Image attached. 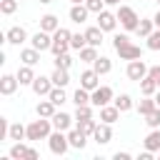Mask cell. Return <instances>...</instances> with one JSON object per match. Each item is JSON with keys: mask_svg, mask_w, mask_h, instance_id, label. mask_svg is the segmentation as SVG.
I'll return each mask as SVG.
<instances>
[{"mask_svg": "<svg viewBox=\"0 0 160 160\" xmlns=\"http://www.w3.org/2000/svg\"><path fill=\"white\" fill-rule=\"evenodd\" d=\"M52 120L50 118H38L28 125V140H48L52 132Z\"/></svg>", "mask_w": 160, "mask_h": 160, "instance_id": "cell-1", "label": "cell"}, {"mask_svg": "<svg viewBox=\"0 0 160 160\" xmlns=\"http://www.w3.org/2000/svg\"><path fill=\"white\" fill-rule=\"evenodd\" d=\"M118 22L122 25V30H128V32H135L138 30V22H140V18H138V12L130 8V5H118Z\"/></svg>", "mask_w": 160, "mask_h": 160, "instance_id": "cell-2", "label": "cell"}, {"mask_svg": "<svg viewBox=\"0 0 160 160\" xmlns=\"http://www.w3.org/2000/svg\"><path fill=\"white\" fill-rule=\"evenodd\" d=\"M48 148H50V152H52V155L62 158V155L70 150L68 132H62V130H52V132H50V138H48Z\"/></svg>", "mask_w": 160, "mask_h": 160, "instance_id": "cell-3", "label": "cell"}, {"mask_svg": "<svg viewBox=\"0 0 160 160\" xmlns=\"http://www.w3.org/2000/svg\"><path fill=\"white\" fill-rule=\"evenodd\" d=\"M70 38H72V32H70L68 28H58V30L52 32V48H50V52H52V55L68 52V50H70Z\"/></svg>", "mask_w": 160, "mask_h": 160, "instance_id": "cell-4", "label": "cell"}, {"mask_svg": "<svg viewBox=\"0 0 160 160\" xmlns=\"http://www.w3.org/2000/svg\"><path fill=\"white\" fill-rule=\"evenodd\" d=\"M112 100H115V92H112V88H110V85H98V88L90 92V102H92L95 108L110 105Z\"/></svg>", "mask_w": 160, "mask_h": 160, "instance_id": "cell-5", "label": "cell"}, {"mask_svg": "<svg viewBox=\"0 0 160 160\" xmlns=\"http://www.w3.org/2000/svg\"><path fill=\"white\" fill-rule=\"evenodd\" d=\"M148 65L142 62V58H138V60H128V68H125V75L130 78V80H135V82H140L145 75H148Z\"/></svg>", "mask_w": 160, "mask_h": 160, "instance_id": "cell-6", "label": "cell"}, {"mask_svg": "<svg viewBox=\"0 0 160 160\" xmlns=\"http://www.w3.org/2000/svg\"><path fill=\"white\" fill-rule=\"evenodd\" d=\"M30 45L35 48V50H40V52H45V50H50L52 48V32H45V30H38L32 38H30Z\"/></svg>", "mask_w": 160, "mask_h": 160, "instance_id": "cell-7", "label": "cell"}, {"mask_svg": "<svg viewBox=\"0 0 160 160\" xmlns=\"http://www.w3.org/2000/svg\"><path fill=\"white\" fill-rule=\"evenodd\" d=\"M30 88H32V92H35L38 98H48V95H50V90H52L55 85H52V78L38 75V78L32 80V85H30Z\"/></svg>", "mask_w": 160, "mask_h": 160, "instance_id": "cell-8", "label": "cell"}, {"mask_svg": "<svg viewBox=\"0 0 160 160\" xmlns=\"http://www.w3.org/2000/svg\"><path fill=\"white\" fill-rule=\"evenodd\" d=\"M98 28H102L105 32H112L118 28V15L110 12V10H100L98 12Z\"/></svg>", "mask_w": 160, "mask_h": 160, "instance_id": "cell-9", "label": "cell"}, {"mask_svg": "<svg viewBox=\"0 0 160 160\" xmlns=\"http://www.w3.org/2000/svg\"><path fill=\"white\" fill-rule=\"evenodd\" d=\"M92 140H95L98 145H108V142L112 140V125H110V122H98V128H95V132H92Z\"/></svg>", "mask_w": 160, "mask_h": 160, "instance_id": "cell-10", "label": "cell"}, {"mask_svg": "<svg viewBox=\"0 0 160 160\" xmlns=\"http://www.w3.org/2000/svg\"><path fill=\"white\" fill-rule=\"evenodd\" d=\"M28 40V30L22 28V25H12L8 32H5V42H10V45H22Z\"/></svg>", "mask_w": 160, "mask_h": 160, "instance_id": "cell-11", "label": "cell"}, {"mask_svg": "<svg viewBox=\"0 0 160 160\" xmlns=\"http://www.w3.org/2000/svg\"><path fill=\"white\" fill-rule=\"evenodd\" d=\"M52 128L55 130H62V132H68L70 128H72V120H75V115H68V112H62V110H58L52 118Z\"/></svg>", "mask_w": 160, "mask_h": 160, "instance_id": "cell-12", "label": "cell"}, {"mask_svg": "<svg viewBox=\"0 0 160 160\" xmlns=\"http://www.w3.org/2000/svg\"><path fill=\"white\" fill-rule=\"evenodd\" d=\"M80 85H82L85 90H90V92H92V90L100 85V75H98L92 68H88V70H82V72H80Z\"/></svg>", "mask_w": 160, "mask_h": 160, "instance_id": "cell-13", "label": "cell"}, {"mask_svg": "<svg viewBox=\"0 0 160 160\" xmlns=\"http://www.w3.org/2000/svg\"><path fill=\"white\" fill-rule=\"evenodd\" d=\"M115 52L120 55V60H138V58H142V48H140V45H132V42L118 48Z\"/></svg>", "mask_w": 160, "mask_h": 160, "instance_id": "cell-14", "label": "cell"}, {"mask_svg": "<svg viewBox=\"0 0 160 160\" xmlns=\"http://www.w3.org/2000/svg\"><path fill=\"white\" fill-rule=\"evenodd\" d=\"M18 85H20L18 75H10V72H5V75L0 78V95H12V92L18 90Z\"/></svg>", "mask_w": 160, "mask_h": 160, "instance_id": "cell-15", "label": "cell"}, {"mask_svg": "<svg viewBox=\"0 0 160 160\" xmlns=\"http://www.w3.org/2000/svg\"><path fill=\"white\" fill-rule=\"evenodd\" d=\"M68 140H70V148H75V150H82L88 145V135L80 128H70L68 130Z\"/></svg>", "mask_w": 160, "mask_h": 160, "instance_id": "cell-16", "label": "cell"}, {"mask_svg": "<svg viewBox=\"0 0 160 160\" xmlns=\"http://www.w3.org/2000/svg\"><path fill=\"white\" fill-rule=\"evenodd\" d=\"M70 20L72 22H78V25H82V22H88V15H90V10H88V5L85 2H78V5H72L70 8Z\"/></svg>", "mask_w": 160, "mask_h": 160, "instance_id": "cell-17", "label": "cell"}, {"mask_svg": "<svg viewBox=\"0 0 160 160\" xmlns=\"http://www.w3.org/2000/svg\"><path fill=\"white\" fill-rule=\"evenodd\" d=\"M100 110V122H118L120 120V110L115 108V102H110V105H102V108H98Z\"/></svg>", "mask_w": 160, "mask_h": 160, "instance_id": "cell-18", "label": "cell"}, {"mask_svg": "<svg viewBox=\"0 0 160 160\" xmlns=\"http://www.w3.org/2000/svg\"><path fill=\"white\" fill-rule=\"evenodd\" d=\"M142 148L150 152H160V128H152L148 132V138L142 140Z\"/></svg>", "mask_w": 160, "mask_h": 160, "instance_id": "cell-19", "label": "cell"}, {"mask_svg": "<svg viewBox=\"0 0 160 160\" xmlns=\"http://www.w3.org/2000/svg\"><path fill=\"white\" fill-rule=\"evenodd\" d=\"M35 112H38V118H52V115L58 112V105L48 98V100H40V102L35 105Z\"/></svg>", "mask_w": 160, "mask_h": 160, "instance_id": "cell-20", "label": "cell"}, {"mask_svg": "<svg viewBox=\"0 0 160 160\" xmlns=\"http://www.w3.org/2000/svg\"><path fill=\"white\" fill-rule=\"evenodd\" d=\"M102 35H105V30H102V28H98V25H92V28H88V30H85L88 45H95V48H100V45H102Z\"/></svg>", "mask_w": 160, "mask_h": 160, "instance_id": "cell-21", "label": "cell"}, {"mask_svg": "<svg viewBox=\"0 0 160 160\" xmlns=\"http://www.w3.org/2000/svg\"><path fill=\"white\" fill-rule=\"evenodd\" d=\"M20 60H22V65H38L40 62V50H35L32 45L30 48H25V50H20Z\"/></svg>", "mask_w": 160, "mask_h": 160, "instance_id": "cell-22", "label": "cell"}, {"mask_svg": "<svg viewBox=\"0 0 160 160\" xmlns=\"http://www.w3.org/2000/svg\"><path fill=\"white\" fill-rule=\"evenodd\" d=\"M58 28H60V20H58V15L48 12V15H42V18H40V30H45V32H55Z\"/></svg>", "mask_w": 160, "mask_h": 160, "instance_id": "cell-23", "label": "cell"}, {"mask_svg": "<svg viewBox=\"0 0 160 160\" xmlns=\"http://www.w3.org/2000/svg\"><path fill=\"white\" fill-rule=\"evenodd\" d=\"M15 75H18V80H20V85H32V80L38 78V75L32 72V65H20Z\"/></svg>", "mask_w": 160, "mask_h": 160, "instance_id": "cell-24", "label": "cell"}, {"mask_svg": "<svg viewBox=\"0 0 160 160\" xmlns=\"http://www.w3.org/2000/svg\"><path fill=\"white\" fill-rule=\"evenodd\" d=\"M8 138H10L12 142H18V140H28V125L12 122V125H10V130H8Z\"/></svg>", "mask_w": 160, "mask_h": 160, "instance_id": "cell-25", "label": "cell"}, {"mask_svg": "<svg viewBox=\"0 0 160 160\" xmlns=\"http://www.w3.org/2000/svg\"><path fill=\"white\" fill-rule=\"evenodd\" d=\"M28 150H30V148H28L22 140H18V142L10 145V158H12V160H28Z\"/></svg>", "mask_w": 160, "mask_h": 160, "instance_id": "cell-26", "label": "cell"}, {"mask_svg": "<svg viewBox=\"0 0 160 160\" xmlns=\"http://www.w3.org/2000/svg\"><path fill=\"white\" fill-rule=\"evenodd\" d=\"M92 70H95L98 75H108V72L112 70V60H110V58H105V55H100V58L92 62Z\"/></svg>", "mask_w": 160, "mask_h": 160, "instance_id": "cell-27", "label": "cell"}, {"mask_svg": "<svg viewBox=\"0 0 160 160\" xmlns=\"http://www.w3.org/2000/svg\"><path fill=\"white\" fill-rule=\"evenodd\" d=\"M50 78H52V85H58V88H65V85L70 82V72H68L65 68H55Z\"/></svg>", "mask_w": 160, "mask_h": 160, "instance_id": "cell-28", "label": "cell"}, {"mask_svg": "<svg viewBox=\"0 0 160 160\" xmlns=\"http://www.w3.org/2000/svg\"><path fill=\"white\" fill-rule=\"evenodd\" d=\"M112 102H115V108H118L120 112H128V110H132V108H135V100H132V98H130L128 92H122V95H118V98H115Z\"/></svg>", "mask_w": 160, "mask_h": 160, "instance_id": "cell-29", "label": "cell"}, {"mask_svg": "<svg viewBox=\"0 0 160 160\" xmlns=\"http://www.w3.org/2000/svg\"><path fill=\"white\" fill-rule=\"evenodd\" d=\"M158 108V102H155V95H145L140 102H138V112L140 115H148V112H152Z\"/></svg>", "mask_w": 160, "mask_h": 160, "instance_id": "cell-30", "label": "cell"}, {"mask_svg": "<svg viewBox=\"0 0 160 160\" xmlns=\"http://www.w3.org/2000/svg\"><path fill=\"white\" fill-rule=\"evenodd\" d=\"M158 90H160V88H158V82H155L150 75H145V78L140 80V92H142V95H155Z\"/></svg>", "mask_w": 160, "mask_h": 160, "instance_id": "cell-31", "label": "cell"}, {"mask_svg": "<svg viewBox=\"0 0 160 160\" xmlns=\"http://www.w3.org/2000/svg\"><path fill=\"white\" fill-rule=\"evenodd\" d=\"M72 102H75V108H78V105H92V102H90V90H85V88L80 85V88L72 92Z\"/></svg>", "mask_w": 160, "mask_h": 160, "instance_id": "cell-32", "label": "cell"}, {"mask_svg": "<svg viewBox=\"0 0 160 160\" xmlns=\"http://www.w3.org/2000/svg\"><path fill=\"white\" fill-rule=\"evenodd\" d=\"M152 30H155V22H152V18H145V20H140V22H138V30H135V35H140V38H148Z\"/></svg>", "mask_w": 160, "mask_h": 160, "instance_id": "cell-33", "label": "cell"}, {"mask_svg": "<svg viewBox=\"0 0 160 160\" xmlns=\"http://www.w3.org/2000/svg\"><path fill=\"white\" fill-rule=\"evenodd\" d=\"M98 58H100V55H98V48H95V45H85V48L80 50V60H82V62H90V65H92Z\"/></svg>", "mask_w": 160, "mask_h": 160, "instance_id": "cell-34", "label": "cell"}, {"mask_svg": "<svg viewBox=\"0 0 160 160\" xmlns=\"http://www.w3.org/2000/svg\"><path fill=\"white\" fill-rule=\"evenodd\" d=\"M88 45V38H85V32H72V38H70V50H82Z\"/></svg>", "mask_w": 160, "mask_h": 160, "instance_id": "cell-35", "label": "cell"}, {"mask_svg": "<svg viewBox=\"0 0 160 160\" xmlns=\"http://www.w3.org/2000/svg\"><path fill=\"white\" fill-rule=\"evenodd\" d=\"M48 98H50V100H52V102H55L58 108H60L62 102H68V95H65V88H58V85H55V88L50 90V95H48Z\"/></svg>", "mask_w": 160, "mask_h": 160, "instance_id": "cell-36", "label": "cell"}, {"mask_svg": "<svg viewBox=\"0 0 160 160\" xmlns=\"http://www.w3.org/2000/svg\"><path fill=\"white\" fill-rule=\"evenodd\" d=\"M75 128H80V130H82V132H85V135L90 138V135L95 132V128H98V120H92V118H85V120H78V125H75Z\"/></svg>", "mask_w": 160, "mask_h": 160, "instance_id": "cell-37", "label": "cell"}, {"mask_svg": "<svg viewBox=\"0 0 160 160\" xmlns=\"http://www.w3.org/2000/svg\"><path fill=\"white\" fill-rule=\"evenodd\" d=\"M145 40H148V42H145V45H148V50H160V28H155Z\"/></svg>", "mask_w": 160, "mask_h": 160, "instance_id": "cell-38", "label": "cell"}, {"mask_svg": "<svg viewBox=\"0 0 160 160\" xmlns=\"http://www.w3.org/2000/svg\"><path fill=\"white\" fill-rule=\"evenodd\" d=\"M18 5H20V0H0V12L2 15H12L18 10Z\"/></svg>", "mask_w": 160, "mask_h": 160, "instance_id": "cell-39", "label": "cell"}, {"mask_svg": "<svg viewBox=\"0 0 160 160\" xmlns=\"http://www.w3.org/2000/svg\"><path fill=\"white\" fill-rule=\"evenodd\" d=\"M55 68H65V70H70V65H72V58L68 55V52H62V55H55Z\"/></svg>", "mask_w": 160, "mask_h": 160, "instance_id": "cell-40", "label": "cell"}, {"mask_svg": "<svg viewBox=\"0 0 160 160\" xmlns=\"http://www.w3.org/2000/svg\"><path fill=\"white\" fill-rule=\"evenodd\" d=\"M92 118V105H78L75 108V120H85Z\"/></svg>", "mask_w": 160, "mask_h": 160, "instance_id": "cell-41", "label": "cell"}, {"mask_svg": "<svg viewBox=\"0 0 160 160\" xmlns=\"http://www.w3.org/2000/svg\"><path fill=\"white\" fill-rule=\"evenodd\" d=\"M145 122H148V128H160V108H155L152 112H148Z\"/></svg>", "mask_w": 160, "mask_h": 160, "instance_id": "cell-42", "label": "cell"}, {"mask_svg": "<svg viewBox=\"0 0 160 160\" xmlns=\"http://www.w3.org/2000/svg\"><path fill=\"white\" fill-rule=\"evenodd\" d=\"M128 42H130V38H128L125 32H115V35H112V48H115V50L122 48V45H128Z\"/></svg>", "mask_w": 160, "mask_h": 160, "instance_id": "cell-43", "label": "cell"}, {"mask_svg": "<svg viewBox=\"0 0 160 160\" xmlns=\"http://www.w3.org/2000/svg\"><path fill=\"white\" fill-rule=\"evenodd\" d=\"M85 5H88V10L90 12H100V10H105V0H85Z\"/></svg>", "mask_w": 160, "mask_h": 160, "instance_id": "cell-44", "label": "cell"}, {"mask_svg": "<svg viewBox=\"0 0 160 160\" xmlns=\"http://www.w3.org/2000/svg\"><path fill=\"white\" fill-rule=\"evenodd\" d=\"M148 75L158 82V88H160V65H150V70H148Z\"/></svg>", "mask_w": 160, "mask_h": 160, "instance_id": "cell-45", "label": "cell"}, {"mask_svg": "<svg viewBox=\"0 0 160 160\" xmlns=\"http://www.w3.org/2000/svg\"><path fill=\"white\" fill-rule=\"evenodd\" d=\"M112 158H115V160H130V158H132V155H130V152H128V150H118V152H115V155H112Z\"/></svg>", "mask_w": 160, "mask_h": 160, "instance_id": "cell-46", "label": "cell"}, {"mask_svg": "<svg viewBox=\"0 0 160 160\" xmlns=\"http://www.w3.org/2000/svg\"><path fill=\"white\" fill-rule=\"evenodd\" d=\"M38 158H40V152H38L35 148H30V150H28V160H38Z\"/></svg>", "mask_w": 160, "mask_h": 160, "instance_id": "cell-47", "label": "cell"}, {"mask_svg": "<svg viewBox=\"0 0 160 160\" xmlns=\"http://www.w3.org/2000/svg\"><path fill=\"white\" fill-rule=\"evenodd\" d=\"M152 155H155V152H150V150H142V152H140V160H152Z\"/></svg>", "mask_w": 160, "mask_h": 160, "instance_id": "cell-48", "label": "cell"}, {"mask_svg": "<svg viewBox=\"0 0 160 160\" xmlns=\"http://www.w3.org/2000/svg\"><path fill=\"white\" fill-rule=\"evenodd\" d=\"M152 22H155V28H160V8H158V12L152 15Z\"/></svg>", "mask_w": 160, "mask_h": 160, "instance_id": "cell-49", "label": "cell"}, {"mask_svg": "<svg viewBox=\"0 0 160 160\" xmlns=\"http://www.w3.org/2000/svg\"><path fill=\"white\" fill-rule=\"evenodd\" d=\"M105 5H122V0H105Z\"/></svg>", "mask_w": 160, "mask_h": 160, "instance_id": "cell-50", "label": "cell"}, {"mask_svg": "<svg viewBox=\"0 0 160 160\" xmlns=\"http://www.w3.org/2000/svg\"><path fill=\"white\" fill-rule=\"evenodd\" d=\"M155 102H158V108H160V90L155 92Z\"/></svg>", "mask_w": 160, "mask_h": 160, "instance_id": "cell-51", "label": "cell"}, {"mask_svg": "<svg viewBox=\"0 0 160 160\" xmlns=\"http://www.w3.org/2000/svg\"><path fill=\"white\" fill-rule=\"evenodd\" d=\"M40 2H42V5H50V2H52V0H40Z\"/></svg>", "mask_w": 160, "mask_h": 160, "instance_id": "cell-52", "label": "cell"}, {"mask_svg": "<svg viewBox=\"0 0 160 160\" xmlns=\"http://www.w3.org/2000/svg\"><path fill=\"white\" fill-rule=\"evenodd\" d=\"M70 2H72V5H78V2H85V0H70Z\"/></svg>", "mask_w": 160, "mask_h": 160, "instance_id": "cell-53", "label": "cell"}, {"mask_svg": "<svg viewBox=\"0 0 160 160\" xmlns=\"http://www.w3.org/2000/svg\"><path fill=\"white\" fill-rule=\"evenodd\" d=\"M155 2H158V5H160V0H155Z\"/></svg>", "mask_w": 160, "mask_h": 160, "instance_id": "cell-54", "label": "cell"}, {"mask_svg": "<svg viewBox=\"0 0 160 160\" xmlns=\"http://www.w3.org/2000/svg\"><path fill=\"white\" fill-rule=\"evenodd\" d=\"M20 2H22V0H20Z\"/></svg>", "mask_w": 160, "mask_h": 160, "instance_id": "cell-55", "label": "cell"}]
</instances>
